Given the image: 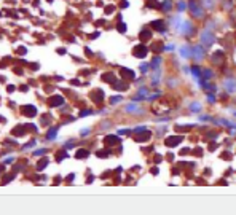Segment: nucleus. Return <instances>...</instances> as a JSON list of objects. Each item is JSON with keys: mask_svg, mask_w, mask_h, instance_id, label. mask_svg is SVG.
<instances>
[{"mask_svg": "<svg viewBox=\"0 0 236 215\" xmlns=\"http://www.w3.org/2000/svg\"><path fill=\"white\" fill-rule=\"evenodd\" d=\"M56 134H58V128H53V129H51L50 132H48V139L51 140L53 137H56Z\"/></svg>", "mask_w": 236, "mask_h": 215, "instance_id": "obj_31", "label": "nucleus"}, {"mask_svg": "<svg viewBox=\"0 0 236 215\" xmlns=\"http://www.w3.org/2000/svg\"><path fill=\"white\" fill-rule=\"evenodd\" d=\"M115 89H117V91H126V89H128V85H126V83H121V81H120L118 85H115Z\"/></svg>", "mask_w": 236, "mask_h": 215, "instance_id": "obj_27", "label": "nucleus"}, {"mask_svg": "<svg viewBox=\"0 0 236 215\" xmlns=\"http://www.w3.org/2000/svg\"><path fill=\"white\" fill-rule=\"evenodd\" d=\"M175 8H177V11H179V13H183V11H185L187 8H188V5H187L185 2H183V0H180V2H177V5H175Z\"/></svg>", "mask_w": 236, "mask_h": 215, "instance_id": "obj_22", "label": "nucleus"}, {"mask_svg": "<svg viewBox=\"0 0 236 215\" xmlns=\"http://www.w3.org/2000/svg\"><path fill=\"white\" fill-rule=\"evenodd\" d=\"M102 96H104V92H102V91L91 92V97H94V99H96V104H101V100H102Z\"/></svg>", "mask_w": 236, "mask_h": 215, "instance_id": "obj_24", "label": "nucleus"}, {"mask_svg": "<svg viewBox=\"0 0 236 215\" xmlns=\"http://www.w3.org/2000/svg\"><path fill=\"white\" fill-rule=\"evenodd\" d=\"M193 126L191 124H187V126H175V129L177 131H188V129H191Z\"/></svg>", "mask_w": 236, "mask_h": 215, "instance_id": "obj_33", "label": "nucleus"}, {"mask_svg": "<svg viewBox=\"0 0 236 215\" xmlns=\"http://www.w3.org/2000/svg\"><path fill=\"white\" fill-rule=\"evenodd\" d=\"M109 155H110V150H101V151H97V156H99V158L109 156Z\"/></svg>", "mask_w": 236, "mask_h": 215, "instance_id": "obj_29", "label": "nucleus"}, {"mask_svg": "<svg viewBox=\"0 0 236 215\" xmlns=\"http://www.w3.org/2000/svg\"><path fill=\"white\" fill-rule=\"evenodd\" d=\"M206 99L209 100V104H216V96H212V94H206Z\"/></svg>", "mask_w": 236, "mask_h": 215, "instance_id": "obj_36", "label": "nucleus"}, {"mask_svg": "<svg viewBox=\"0 0 236 215\" xmlns=\"http://www.w3.org/2000/svg\"><path fill=\"white\" fill-rule=\"evenodd\" d=\"M180 56H182L183 59L191 57V46H190V45H183V46H180Z\"/></svg>", "mask_w": 236, "mask_h": 215, "instance_id": "obj_12", "label": "nucleus"}, {"mask_svg": "<svg viewBox=\"0 0 236 215\" xmlns=\"http://www.w3.org/2000/svg\"><path fill=\"white\" fill-rule=\"evenodd\" d=\"M224 88L228 92H235L236 91V80L235 78H227L224 81Z\"/></svg>", "mask_w": 236, "mask_h": 215, "instance_id": "obj_9", "label": "nucleus"}, {"mask_svg": "<svg viewBox=\"0 0 236 215\" xmlns=\"http://www.w3.org/2000/svg\"><path fill=\"white\" fill-rule=\"evenodd\" d=\"M152 37H153V33H152V31H150V29H142V31H140V33H139V38H140V41H148V40H152Z\"/></svg>", "mask_w": 236, "mask_h": 215, "instance_id": "obj_10", "label": "nucleus"}, {"mask_svg": "<svg viewBox=\"0 0 236 215\" xmlns=\"http://www.w3.org/2000/svg\"><path fill=\"white\" fill-rule=\"evenodd\" d=\"M148 67H150L148 64H145V62H142V64H140V72H144V73H145V72L148 70Z\"/></svg>", "mask_w": 236, "mask_h": 215, "instance_id": "obj_37", "label": "nucleus"}, {"mask_svg": "<svg viewBox=\"0 0 236 215\" xmlns=\"http://www.w3.org/2000/svg\"><path fill=\"white\" fill-rule=\"evenodd\" d=\"M89 113H91V110H85V112H81V113H80V116H88Z\"/></svg>", "mask_w": 236, "mask_h": 215, "instance_id": "obj_43", "label": "nucleus"}, {"mask_svg": "<svg viewBox=\"0 0 236 215\" xmlns=\"http://www.w3.org/2000/svg\"><path fill=\"white\" fill-rule=\"evenodd\" d=\"M152 174L153 175H158V174H160V169H158V167H152Z\"/></svg>", "mask_w": 236, "mask_h": 215, "instance_id": "obj_42", "label": "nucleus"}, {"mask_svg": "<svg viewBox=\"0 0 236 215\" xmlns=\"http://www.w3.org/2000/svg\"><path fill=\"white\" fill-rule=\"evenodd\" d=\"M191 75H193V78L201 80V69H199L198 65H193L191 67Z\"/></svg>", "mask_w": 236, "mask_h": 215, "instance_id": "obj_21", "label": "nucleus"}, {"mask_svg": "<svg viewBox=\"0 0 236 215\" xmlns=\"http://www.w3.org/2000/svg\"><path fill=\"white\" fill-rule=\"evenodd\" d=\"M201 78L204 80H212L214 78V72L211 69H203L201 70Z\"/></svg>", "mask_w": 236, "mask_h": 215, "instance_id": "obj_14", "label": "nucleus"}, {"mask_svg": "<svg viewBox=\"0 0 236 215\" xmlns=\"http://www.w3.org/2000/svg\"><path fill=\"white\" fill-rule=\"evenodd\" d=\"M158 5V0H147V7L150 8H155Z\"/></svg>", "mask_w": 236, "mask_h": 215, "instance_id": "obj_35", "label": "nucleus"}, {"mask_svg": "<svg viewBox=\"0 0 236 215\" xmlns=\"http://www.w3.org/2000/svg\"><path fill=\"white\" fill-rule=\"evenodd\" d=\"M199 40H201V45H203L204 48H209V46H212L216 43V35L212 33V31L204 29V31L199 33Z\"/></svg>", "mask_w": 236, "mask_h": 215, "instance_id": "obj_2", "label": "nucleus"}, {"mask_svg": "<svg viewBox=\"0 0 236 215\" xmlns=\"http://www.w3.org/2000/svg\"><path fill=\"white\" fill-rule=\"evenodd\" d=\"M124 112L126 113H131V115H136V116H140L144 113V108L139 107L137 104H128L126 107H124Z\"/></svg>", "mask_w": 236, "mask_h": 215, "instance_id": "obj_7", "label": "nucleus"}, {"mask_svg": "<svg viewBox=\"0 0 236 215\" xmlns=\"http://www.w3.org/2000/svg\"><path fill=\"white\" fill-rule=\"evenodd\" d=\"M161 10L164 11V13H169V11L172 10V2H171V0H163V3H161Z\"/></svg>", "mask_w": 236, "mask_h": 215, "instance_id": "obj_15", "label": "nucleus"}, {"mask_svg": "<svg viewBox=\"0 0 236 215\" xmlns=\"http://www.w3.org/2000/svg\"><path fill=\"white\" fill-rule=\"evenodd\" d=\"M160 96H161V92H156V94H153V96H150V97H148V100H155L156 97H160Z\"/></svg>", "mask_w": 236, "mask_h": 215, "instance_id": "obj_39", "label": "nucleus"}, {"mask_svg": "<svg viewBox=\"0 0 236 215\" xmlns=\"http://www.w3.org/2000/svg\"><path fill=\"white\" fill-rule=\"evenodd\" d=\"M196 156H203V150L201 148H196Z\"/></svg>", "mask_w": 236, "mask_h": 215, "instance_id": "obj_44", "label": "nucleus"}, {"mask_svg": "<svg viewBox=\"0 0 236 215\" xmlns=\"http://www.w3.org/2000/svg\"><path fill=\"white\" fill-rule=\"evenodd\" d=\"M163 62V59L160 56H155L152 59V62H150V69H160V64Z\"/></svg>", "mask_w": 236, "mask_h": 215, "instance_id": "obj_18", "label": "nucleus"}, {"mask_svg": "<svg viewBox=\"0 0 236 215\" xmlns=\"http://www.w3.org/2000/svg\"><path fill=\"white\" fill-rule=\"evenodd\" d=\"M222 57H224V53H222V51H217V53L212 56V62H214L216 65H218V64L222 62Z\"/></svg>", "mask_w": 236, "mask_h": 215, "instance_id": "obj_20", "label": "nucleus"}, {"mask_svg": "<svg viewBox=\"0 0 236 215\" xmlns=\"http://www.w3.org/2000/svg\"><path fill=\"white\" fill-rule=\"evenodd\" d=\"M145 131H147V128H145V126H137L136 129L131 131V132H132V134H139V132H145Z\"/></svg>", "mask_w": 236, "mask_h": 215, "instance_id": "obj_28", "label": "nucleus"}, {"mask_svg": "<svg viewBox=\"0 0 236 215\" xmlns=\"http://www.w3.org/2000/svg\"><path fill=\"white\" fill-rule=\"evenodd\" d=\"M201 104L199 102H193V104H190V107H188V110H190L191 113H199L201 112Z\"/></svg>", "mask_w": 236, "mask_h": 215, "instance_id": "obj_19", "label": "nucleus"}, {"mask_svg": "<svg viewBox=\"0 0 236 215\" xmlns=\"http://www.w3.org/2000/svg\"><path fill=\"white\" fill-rule=\"evenodd\" d=\"M120 75H121L123 78H129V80H134V78H136L134 70L126 69V67H121V69H120Z\"/></svg>", "mask_w": 236, "mask_h": 215, "instance_id": "obj_11", "label": "nucleus"}, {"mask_svg": "<svg viewBox=\"0 0 236 215\" xmlns=\"http://www.w3.org/2000/svg\"><path fill=\"white\" fill-rule=\"evenodd\" d=\"M117 29H118L121 33H124V32H126V24H124V23H120L118 26H117Z\"/></svg>", "mask_w": 236, "mask_h": 215, "instance_id": "obj_34", "label": "nucleus"}, {"mask_svg": "<svg viewBox=\"0 0 236 215\" xmlns=\"http://www.w3.org/2000/svg\"><path fill=\"white\" fill-rule=\"evenodd\" d=\"M188 153H190V148H183V150H180L179 155L180 156H185V155H188Z\"/></svg>", "mask_w": 236, "mask_h": 215, "instance_id": "obj_38", "label": "nucleus"}, {"mask_svg": "<svg viewBox=\"0 0 236 215\" xmlns=\"http://www.w3.org/2000/svg\"><path fill=\"white\" fill-rule=\"evenodd\" d=\"M182 142H183V136H169V137H166L164 145L169 147V148H172V147L180 145Z\"/></svg>", "mask_w": 236, "mask_h": 215, "instance_id": "obj_6", "label": "nucleus"}, {"mask_svg": "<svg viewBox=\"0 0 236 215\" xmlns=\"http://www.w3.org/2000/svg\"><path fill=\"white\" fill-rule=\"evenodd\" d=\"M147 54H148V48H147V46H145L144 43L136 45L134 49H132V56H134V57L144 59V57H147Z\"/></svg>", "mask_w": 236, "mask_h": 215, "instance_id": "obj_5", "label": "nucleus"}, {"mask_svg": "<svg viewBox=\"0 0 236 215\" xmlns=\"http://www.w3.org/2000/svg\"><path fill=\"white\" fill-rule=\"evenodd\" d=\"M45 151H46L45 148H42V150H37V151H35V153H34V155H35V156H40V155H43Z\"/></svg>", "mask_w": 236, "mask_h": 215, "instance_id": "obj_40", "label": "nucleus"}, {"mask_svg": "<svg viewBox=\"0 0 236 215\" xmlns=\"http://www.w3.org/2000/svg\"><path fill=\"white\" fill-rule=\"evenodd\" d=\"M206 54H208V48H204L201 43L191 46V57H195V61L201 62L206 57Z\"/></svg>", "mask_w": 236, "mask_h": 215, "instance_id": "obj_4", "label": "nucleus"}, {"mask_svg": "<svg viewBox=\"0 0 236 215\" xmlns=\"http://www.w3.org/2000/svg\"><path fill=\"white\" fill-rule=\"evenodd\" d=\"M199 118H201L203 121H212V118H211V116H206V115H201Z\"/></svg>", "mask_w": 236, "mask_h": 215, "instance_id": "obj_41", "label": "nucleus"}, {"mask_svg": "<svg viewBox=\"0 0 236 215\" xmlns=\"http://www.w3.org/2000/svg\"><path fill=\"white\" fill-rule=\"evenodd\" d=\"M150 137H152V132H148V131H145V134H142V136H137L136 137V142L139 143H145L150 140Z\"/></svg>", "mask_w": 236, "mask_h": 215, "instance_id": "obj_13", "label": "nucleus"}, {"mask_svg": "<svg viewBox=\"0 0 236 215\" xmlns=\"http://www.w3.org/2000/svg\"><path fill=\"white\" fill-rule=\"evenodd\" d=\"M118 102H121V96H113V97L110 99V104H112V105L118 104Z\"/></svg>", "mask_w": 236, "mask_h": 215, "instance_id": "obj_30", "label": "nucleus"}, {"mask_svg": "<svg viewBox=\"0 0 236 215\" xmlns=\"http://www.w3.org/2000/svg\"><path fill=\"white\" fill-rule=\"evenodd\" d=\"M104 142L107 143V145H115V143L120 142V137H118V136H107V137L104 139Z\"/></svg>", "mask_w": 236, "mask_h": 215, "instance_id": "obj_17", "label": "nucleus"}, {"mask_svg": "<svg viewBox=\"0 0 236 215\" xmlns=\"http://www.w3.org/2000/svg\"><path fill=\"white\" fill-rule=\"evenodd\" d=\"M180 26L182 27H179V32L182 33L183 37H191V35H195V32H196V27L191 24V21H182L180 23Z\"/></svg>", "mask_w": 236, "mask_h": 215, "instance_id": "obj_3", "label": "nucleus"}, {"mask_svg": "<svg viewBox=\"0 0 236 215\" xmlns=\"http://www.w3.org/2000/svg\"><path fill=\"white\" fill-rule=\"evenodd\" d=\"M150 27L152 29H155L156 32H161V33H164L166 32V23L163 19H155V21H152V23H150Z\"/></svg>", "mask_w": 236, "mask_h": 215, "instance_id": "obj_8", "label": "nucleus"}, {"mask_svg": "<svg viewBox=\"0 0 236 215\" xmlns=\"http://www.w3.org/2000/svg\"><path fill=\"white\" fill-rule=\"evenodd\" d=\"M88 132H89V129H85V131H81V136H86Z\"/></svg>", "mask_w": 236, "mask_h": 215, "instance_id": "obj_47", "label": "nucleus"}, {"mask_svg": "<svg viewBox=\"0 0 236 215\" xmlns=\"http://www.w3.org/2000/svg\"><path fill=\"white\" fill-rule=\"evenodd\" d=\"M88 156H89L88 150H78V153H77V158H88Z\"/></svg>", "mask_w": 236, "mask_h": 215, "instance_id": "obj_26", "label": "nucleus"}, {"mask_svg": "<svg viewBox=\"0 0 236 215\" xmlns=\"http://www.w3.org/2000/svg\"><path fill=\"white\" fill-rule=\"evenodd\" d=\"M168 159L169 161H174V155H168Z\"/></svg>", "mask_w": 236, "mask_h": 215, "instance_id": "obj_48", "label": "nucleus"}, {"mask_svg": "<svg viewBox=\"0 0 236 215\" xmlns=\"http://www.w3.org/2000/svg\"><path fill=\"white\" fill-rule=\"evenodd\" d=\"M46 164H48V159H43V161H40V163H38L37 169H38V171H40V169H45V167H46Z\"/></svg>", "mask_w": 236, "mask_h": 215, "instance_id": "obj_32", "label": "nucleus"}, {"mask_svg": "<svg viewBox=\"0 0 236 215\" xmlns=\"http://www.w3.org/2000/svg\"><path fill=\"white\" fill-rule=\"evenodd\" d=\"M62 102H64V99L61 97V96H56V97L51 99V102H50V104H51V105H54V107H58V105H61Z\"/></svg>", "mask_w": 236, "mask_h": 215, "instance_id": "obj_25", "label": "nucleus"}, {"mask_svg": "<svg viewBox=\"0 0 236 215\" xmlns=\"http://www.w3.org/2000/svg\"><path fill=\"white\" fill-rule=\"evenodd\" d=\"M201 3H203V7L208 8V10H212V8L216 7V2H214V0H201Z\"/></svg>", "mask_w": 236, "mask_h": 215, "instance_id": "obj_23", "label": "nucleus"}, {"mask_svg": "<svg viewBox=\"0 0 236 215\" xmlns=\"http://www.w3.org/2000/svg\"><path fill=\"white\" fill-rule=\"evenodd\" d=\"M128 5H129V3H128V2H124V0H123L121 3H120V7H121V8H126Z\"/></svg>", "mask_w": 236, "mask_h": 215, "instance_id": "obj_45", "label": "nucleus"}, {"mask_svg": "<svg viewBox=\"0 0 236 215\" xmlns=\"http://www.w3.org/2000/svg\"><path fill=\"white\" fill-rule=\"evenodd\" d=\"M155 161L156 163H161V156H160V155H156V156H155Z\"/></svg>", "mask_w": 236, "mask_h": 215, "instance_id": "obj_46", "label": "nucleus"}, {"mask_svg": "<svg viewBox=\"0 0 236 215\" xmlns=\"http://www.w3.org/2000/svg\"><path fill=\"white\" fill-rule=\"evenodd\" d=\"M188 10H190L191 16L195 19H203L204 18V8L199 5V2H196V0H190V3H188Z\"/></svg>", "mask_w": 236, "mask_h": 215, "instance_id": "obj_1", "label": "nucleus"}, {"mask_svg": "<svg viewBox=\"0 0 236 215\" xmlns=\"http://www.w3.org/2000/svg\"><path fill=\"white\" fill-rule=\"evenodd\" d=\"M102 80L107 81V83H112V85L117 83V77H115L113 73H104V75H102Z\"/></svg>", "mask_w": 236, "mask_h": 215, "instance_id": "obj_16", "label": "nucleus"}]
</instances>
